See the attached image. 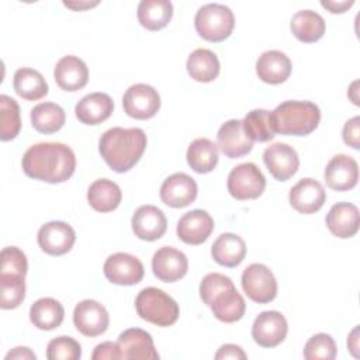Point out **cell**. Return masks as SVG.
<instances>
[{
    "label": "cell",
    "mask_w": 360,
    "mask_h": 360,
    "mask_svg": "<svg viewBox=\"0 0 360 360\" xmlns=\"http://www.w3.org/2000/svg\"><path fill=\"white\" fill-rule=\"evenodd\" d=\"M21 166L28 177L56 184L72 177L76 169V156L66 143L39 142L25 150Z\"/></svg>",
    "instance_id": "cell-1"
},
{
    "label": "cell",
    "mask_w": 360,
    "mask_h": 360,
    "mask_svg": "<svg viewBox=\"0 0 360 360\" xmlns=\"http://www.w3.org/2000/svg\"><path fill=\"white\" fill-rule=\"evenodd\" d=\"M146 134L141 128L114 127L98 141V152L104 162L117 173L132 169L146 149Z\"/></svg>",
    "instance_id": "cell-2"
},
{
    "label": "cell",
    "mask_w": 360,
    "mask_h": 360,
    "mask_svg": "<svg viewBox=\"0 0 360 360\" xmlns=\"http://www.w3.org/2000/svg\"><path fill=\"white\" fill-rule=\"evenodd\" d=\"M200 297L221 322L232 323L245 315V300L238 292L233 281L225 274H207L200 283Z\"/></svg>",
    "instance_id": "cell-3"
},
{
    "label": "cell",
    "mask_w": 360,
    "mask_h": 360,
    "mask_svg": "<svg viewBox=\"0 0 360 360\" xmlns=\"http://www.w3.org/2000/svg\"><path fill=\"white\" fill-rule=\"evenodd\" d=\"M274 134L305 136L314 132L321 121V110L312 101L287 100L270 111Z\"/></svg>",
    "instance_id": "cell-4"
},
{
    "label": "cell",
    "mask_w": 360,
    "mask_h": 360,
    "mask_svg": "<svg viewBox=\"0 0 360 360\" xmlns=\"http://www.w3.org/2000/svg\"><path fill=\"white\" fill-rule=\"evenodd\" d=\"M136 314L146 322L158 326H170L179 319L177 302L156 287H146L141 290L135 298Z\"/></svg>",
    "instance_id": "cell-5"
},
{
    "label": "cell",
    "mask_w": 360,
    "mask_h": 360,
    "mask_svg": "<svg viewBox=\"0 0 360 360\" xmlns=\"http://www.w3.org/2000/svg\"><path fill=\"white\" fill-rule=\"evenodd\" d=\"M194 25L198 35L205 41L221 42L232 34L235 27V17L228 6L219 3H208L197 10Z\"/></svg>",
    "instance_id": "cell-6"
},
{
    "label": "cell",
    "mask_w": 360,
    "mask_h": 360,
    "mask_svg": "<svg viewBox=\"0 0 360 360\" xmlns=\"http://www.w3.org/2000/svg\"><path fill=\"white\" fill-rule=\"evenodd\" d=\"M226 187L229 194L239 201L255 200L263 194L266 177L255 163L246 162L235 166L229 172Z\"/></svg>",
    "instance_id": "cell-7"
},
{
    "label": "cell",
    "mask_w": 360,
    "mask_h": 360,
    "mask_svg": "<svg viewBox=\"0 0 360 360\" xmlns=\"http://www.w3.org/2000/svg\"><path fill=\"white\" fill-rule=\"evenodd\" d=\"M240 283L245 294L257 304H267L277 295L276 277L266 264H249L242 273Z\"/></svg>",
    "instance_id": "cell-8"
},
{
    "label": "cell",
    "mask_w": 360,
    "mask_h": 360,
    "mask_svg": "<svg viewBox=\"0 0 360 360\" xmlns=\"http://www.w3.org/2000/svg\"><path fill=\"white\" fill-rule=\"evenodd\" d=\"M122 107L131 118L149 120L160 108V96L155 87L146 83H136L129 86L124 93Z\"/></svg>",
    "instance_id": "cell-9"
},
{
    "label": "cell",
    "mask_w": 360,
    "mask_h": 360,
    "mask_svg": "<svg viewBox=\"0 0 360 360\" xmlns=\"http://www.w3.org/2000/svg\"><path fill=\"white\" fill-rule=\"evenodd\" d=\"M103 271L105 278L118 285H134L138 284L145 274L142 262L129 253L118 252L107 257Z\"/></svg>",
    "instance_id": "cell-10"
},
{
    "label": "cell",
    "mask_w": 360,
    "mask_h": 360,
    "mask_svg": "<svg viewBox=\"0 0 360 360\" xmlns=\"http://www.w3.org/2000/svg\"><path fill=\"white\" fill-rule=\"evenodd\" d=\"M288 323L278 311L260 312L252 325V338L262 347H276L287 336Z\"/></svg>",
    "instance_id": "cell-11"
},
{
    "label": "cell",
    "mask_w": 360,
    "mask_h": 360,
    "mask_svg": "<svg viewBox=\"0 0 360 360\" xmlns=\"http://www.w3.org/2000/svg\"><path fill=\"white\" fill-rule=\"evenodd\" d=\"M73 323L76 329L89 338L103 335L110 323V316L103 304L96 300L80 301L73 311Z\"/></svg>",
    "instance_id": "cell-12"
},
{
    "label": "cell",
    "mask_w": 360,
    "mask_h": 360,
    "mask_svg": "<svg viewBox=\"0 0 360 360\" xmlns=\"http://www.w3.org/2000/svg\"><path fill=\"white\" fill-rule=\"evenodd\" d=\"M37 239L42 252L51 256H62L73 248L76 232L63 221H51L39 228Z\"/></svg>",
    "instance_id": "cell-13"
},
{
    "label": "cell",
    "mask_w": 360,
    "mask_h": 360,
    "mask_svg": "<svg viewBox=\"0 0 360 360\" xmlns=\"http://www.w3.org/2000/svg\"><path fill=\"white\" fill-rule=\"evenodd\" d=\"M263 162L270 174L278 181H287L292 177L300 166L297 150L287 143H273L263 152Z\"/></svg>",
    "instance_id": "cell-14"
},
{
    "label": "cell",
    "mask_w": 360,
    "mask_h": 360,
    "mask_svg": "<svg viewBox=\"0 0 360 360\" xmlns=\"http://www.w3.org/2000/svg\"><path fill=\"white\" fill-rule=\"evenodd\" d=\"M121 359L124 360H156L159 353L155 349L149 332L141 328H129L120 333L117 340Z\"/></svg>",
    "instance_id": "cell-15"
},
{
    "label": "cell",
    "mask_w": 360,
    "mask_h": 360,
    "mask_svg": "<svg viewBox=\"0 0 360 360\" xmlns=\"http://www.w3.org/2000/svg\"><path fill=\"white\" fill-rule=\"evenodd\" d=\"M198 194L195 180L187 173H174L160 186V200L172 208H183L194 202Z\"/></svg>",
    "instance_id": "cell-16"
},
{
    "label": "cell",
    "mask_w": 360,
    "mask_h": 360,
    "mask_svg": "<svg viewBox=\"0 0 360 360\" xmlns=\"http://www.w3.org/2000/svg\"><path fill=\"white\" fill-rule=\"evenodd\" d=\"M153 274L163 283H174L183 278L188 270L187 256L172 246H162L152 257Z\"/></svg>",
    "instance_id": "cell-17"
},
{
    "label": "cell",
    "mask_w": 360,
    "mask_h": 360,
    "mask_svg": "<svg viewBox=\"0 0 360 360\" xmlns=\"http://www.w3.org/2000/svg\"><path fill=\"white\" fill-rule=\"evenodd\" d=\"M288 200L291 207L300 214H314L323 207L326 193L318 180L305 177L291 187Z\"/></svg>",
    "instance_id": "cell-18"
},
{
    "label": "cell",
    "mask_w": 360,
    "mask_h": 360,
    "mask_svg": "<svg viewBox=\"0 0 360 360\" xmlns=\"http://www.w3.org/2000/svg\"><path fill=\"white\" fill-rule=\"evenodd\" d=\"M323 177L329 188L335 191H347L357 184L359 165L349 155H335L328 162Z\"/></svg>",
    "instance_id": "cell-19"
},
{
    "label": "cell",
    "mask_w": 360,
    "mask_h": 360,
    "mask_svg": "<svg viewBox=\"0 0 360 360\" xmlns=\"http://www.w3.org/2000/svg\"><path fill=\"white\" fill-rule=\"evenodd\" d=\"M132 231L135 236L142 240L153 242L160 239L167 229V219L160 208L156 205H141L131 219Z\"/></svg>",
    "instance_id": "cell-20"
},
{
    "label": "cell",
    "mask_w": 360,
    "mask_h": 360,
    "mask_svg": "<svg viewBox=\"0 0 360 360\" xmlns=\"http://www.w3.org/2000/svg\"><path fill=\"white\" fill-rule=\"evenodd\" d=\"M214 231V219L204 210L186 212L177 222V236L187 245H201Z\"/></svg>",
    "instance_id": "cell-21"
},
{
    "label": "cell",
    "mask_w": 360,
    "mask_h": 360,
    "mask_svg": "<svg viewBox=\"0 0 360 360\" xmlns=\"http://www.w3.org/2000/svg\"><path fill=\"white\" fill-rule=\"evenodd\" d=\"M217 142L221 152L229 159L242 158L253 148V141L245 134L240 120L224 122L218 129Z\"/></svg>",
    "instance_id": "cell-22"
},
{
    "label": "cell",
    "mask_w": 360,
    "mask_h": 360,
    "mask_svg": "<svg viewBox=\"0 0 360 360\" xmlns=\"http://www.w3.org/2000/svg\"><path fill=\"white\" fill-rule=\"evenodd\" d=\"M53 77L62 90L77 91L87 84L89 69L80 58L75 55H66L56 62Z\"/></svg>",
    "instance_id": "cell-23"
},
{
    "label": "cell",
    "mask_w": 360,
    "mask_h": 360,
    "mask_svg": "<svg viewBox=\"0 0 360 360\" xmlns=\"http://www.w3.org/2000/svg\"><path fill=\"white\" fill-rule=\"evenodd\" d=\"M114 110V101L107 93L96 91L82 97L76 107V118L86 125H97L110 118Z\"/></svg>",
    "instance_id": "cell-24"
},
{
    "label": "cell",
    "mask_w": 360,
    "mask_h": 360,
    "mask_svg": "<svg viewBox=\"0 0 360 360\" xmlns=\"http://www.w3.org/2000/svg\"><path fill=\"white\" fill-rule=\"evenodd\" d=\"M290 58L277 49L263 52L256 60V73L259 79L269 84L284 83L291 75Z\"/></svg>",
    "instance_id": "cell-25"
},
{
    "label": "cell",
    "mask_w": 360,
    "mask_h": 360,
    "mask_svg": "<svg viewBox=\"0 0 360 360\" xmlns=\"http://www.w3.org/2000/svg\"><path fill=\"white\" fill-rule=\"evenodd\" d=\"M326 226L332 235L347 239L359 231V208L352 202H336L326 214Z\"/></svg>",
    "instance_id": "cell-26"
},
{
    "label": "cell",
    "mask_w": 360,
    "mask_h": 360,
    "mask_svg": "<svg viewBox=\"0 0 360 360\" xmlns=\"http://www.w3.org/2000/svg\"><path fill=\"white\" fill-rule=\"evenodd\" d=\"M211 255L218 264L225 267H236L246 256V243L239 235L225 232L214 240Z\"/></svg>",
    "instance_id": "cell-27"
},
{
    "label": "cell",
    "mask_w": 360,
    "mask_h": 360,
    "mask_svg": "<svg viewBox=\"0 0 360 360\" xmlns=\"http://www.w3.org/2000/svg\"><path fill=\"white\" fill-rule=\"evenodd\" d=\"M292 35L305 44H312L319 41L325 34V20L321 14L312 10L297 11L290 22Z\"/></svg>",
    "instance_id": "cell-28"
},
{
    "label": "cell",
    "mask_w": 360,
    "mask_h": 360,
    "mask_svg": "<svg viewBox=\"0 0 360 360\" xmlns=\"http://www.w3.org/2000/svg\"><path fill=\"white\" fill-rule=\"evenodd\" d=\"M122 200L121 188L108 179L94 180L87 190V201L90 207L98 212L114 211Z\"/></svg>",
    "instance_id": "cell-29"
},
{
    "label": "cell",
    "mask_w": 360,
    "mask_h": 360,
    "mask_svg": "<svg viewBox=\"0 0 360 360\" xmlns=\"http://www.w3.org/2000/svg\"><path fill=\"white\" fill-rule=\"evenodd\" d=\"M63 305L51 297L37 300L30 308V321L41 330H52L63 322Z\"/></svg>",
    "instance_id": "cell-30"
},
{
    "label": "cell",
    "mask_w": 360,
    "mask_h": 360,
    "mask_svg": "<svg viewBox=\"0 0 360 360\" xmlns=\"http://www.w3.org/2000/svg\"><path fill=\"white\" fill-rule=\"evenodd\" d=\"M138 21L149 31L165 28L173 17V4L169 0H142L138 4Z\"/></svg>",
    "instance_id": "cell-31"
},
{
    "label": "cell",
    "mask_w": 360,
    "mask_h": 360,
    "mask_svg": "<svg viewBox=\"0 0 360 360\" xmlns=\"http://www.w3.org/2000/svg\"><path fill=\"white\" fill-rule=\"evenodd\" d=\"M186 159L195 173H210L218 165V146L208 138H197L188 145Z\"/></svg>",
    "instance_id": "cell-32"
},
{
    "label": "cell",
    "mask_w": 360,
    "mask_h": 360,
    "mask_svg": "<svg viewBox=\"0 0 360 360\" xmlns=\"http://www.w3.org/2000/svg\"><path fill=\"white\" fill-rule=\"evenodd\" d=\"M186 68L191 79L195 82L210 83L218 77L221 66L218 56L212 51L198 48L188 55Z\"/></svg>",
    "instance_id": "cell-33"
},
{
    "label": "cell",
    "mask_w": 360,
    "mask_h": 360,
    "mask_svg": "<svg viewBox=\"0 0 360 360\" xmlns=\"http://www.w3.org/2000/svg\"><path fill=\"white\" fill-rule=\"evenodd\" d=\"M13 87L15 93L28 101H37L48 94V83L44 76L31 68H20L14 73Z\"/></svg>",
    "instance_id": "cell-34"
},
{
    "label": "cell",
    "mask_w": 360,
    "mask_h": 360,
    "mask_svg": "<svg viewBox=\"0 0 360 360\" xmlns=\"http://www.w3.org/2000/svg\"><path fill=\"white\" fill-rule=\"evenodd\" d=\"M66 121L63 108L56 103H39L31 110V124L41 134L58 132Z\"/></svg>",
    "instance_id": "cell-35"
},
{
    "label": "cell",
    "mask_w": 360,
    "mask_h": 360,
    "mask_svg": "<svg viewBox=\"0 0 360 360\" xmlns=\"http://www.w3.org/2000/svg\"><path fill=\"white\" fill-rule=\"evenodd\" d=\"M245 134L255 142H269L274 138V131L271 128L270 111L264 108H256L246 114L242 120Z\"/></svg>",
    "instance_id": "cell-36"
},
{
    "label": "cell",
    "mask_w": 360,
    "mask_h": 360,
    "mask_svg": "<svg viewBox=\"0 0 360 360\" xmlns=\"http://www.w3.org/2000/svg\"><path fill=\"white\" fill-rule=\"evenodd\" d=\"M21 129L20 107L10 96H0V139L11 141Z\"/></svg>",
    "instance_id": "cell-37"
},
{
    "label": "cell",
    "mask_w": 360,
    "mask_h": 360,
    "mask_svg": "<svg viewBox=\"0 0 360 360\" xmlns=\"http://www.w3.org/2000/svg\"><path fill=\"white\" fill-rule=\"evenodd\" d=\"M1 300L0 307L3 309L17 308L25 298V277L14 274H0Z\"/></svg>",
    "instance_id": "cell-38"
},
{
    "label": "cell",
    "mask_w": 360,
    "mask_h": 360,
    "mask_svg": "<svg viewBox=\"0 0 360 360\" xmlns=\"http://www.w3.org/2000/svg\"><path fill=\"white\" fill-rule=\"evenodd\" d=\"M336 352V343L328 333H316L311 336L304 346V357L307 360H333Z\"/></svg>",
    "instance_id": "cell-39"
},
{
    "label": "cell",
    "mask_w": 360,
    "mask_h": 360,
    "mask_svg": "<svg viewBox=\"0 0 360 360\" xmlns=\"http://www.w3.org/2000/svg\"><path fill=\"white\" fill-rule=\"evenodd\" d=\"M46 357L49 360H79L82 357L80 343L70 336H58L48 343Z\"/></svg>",
    "instance_id": "cell-40"
},
{
    "label": "cell",
    "mask_w": 360,
    "mask_h": 360,
    "mask_svg": "<svg viewBox=\"0 0 360 360\" xmlns=\"http://www.w3.org/2000/svg\"><path fill=\"white\" fill-rule=\"evenodd\" d=\"M1 271L0 274H14V276H24L28 270L27 256L25 253L18 249L17 246H7L1 250Z\"/></svg>",
    "instance_id": "cell-41"
},
{
    "label": "cell",
    "mask_w": 360,
    "mask_h": 360,
    "mask_svg": "<svg viewBox=\"0 0 360 360\" xmlns=\"http://www.w3.org/2000/svg\"><path fill=\"white\" fill-rule=\"evenodd\" d=\"M342 136L346 145L352 146L353 149L360 148V118L359 115L347 120L342 129Z\"/></svg>",
    "instance_id": "cell-42"
},
{
    "label": "cell",
    "mask_w": 360,
    "mask_h": 360,
    "mask_svg": "<svg viewBox=\"0 0 360 360\" xmlns=\"http://www.w3.org/2000/svg\"><path fill=\"white\" fill-rule=\"evenodd\" d=\"M93 360H118L121 359V353L118 345L114 342H103L94 347L91 354Z\"/></svg>",
    "instance_id": "cell-43"
},
{
    "label": "cell",
    "mask_w": 360,
    "mask_h": 360,
    "mask_svg": "<svg viewBox=\"0 0 360 360\" xmlns=\"http://www.w3.org/2000/svg\"><path fill=\"white\" fill-rule=\"evenodd\" d=\"M217 360H225V359H240V360H245L248 356L246 353L243 352V349L240 346H236V345H232V343H226V345H222L218 352L215 353L214 356Z\"/></svg>",
    "instance_id": "cell-44"
},
{
    "label": "cell",
    "mask_w": 360,
    "mask_h": 360,
    "mask_svg": "<svg viewBox=\"0 0 360 360\" xmlns=\"http://www.w3.org/2000/svg\"><path fill=\"white\" fill-rule=\"evenodd\" d=\"M321 4H322V7H325V8H328L330 13H333V14H340V13H345L347 8H350L353 4H354V0H343V1H325V0H322L321 1Z\"/></svg>",
    "instance_id": "cell-45"
},
{
    "label": "cell",
    "mask_w": 360,
    "mask_h": 360,
    "mask_svg": "<svg viewBox=\"0 0 360 360\" xmlns=\"http://www.w3.org/2000/svg\"><path fill=\"white\" fill-rule=\"evenodd\" d=\"M35 353L31 352L30 347H14L11 352L6 354V359H34L35 360Z\"/></svg>",
    "instance_id": "cell-46"
},
{
    "label": "cell",
    "mask_w": 360,
    "mask_h": 360,
    "mask_svg": "<svg viewBox=\"0 0 360 360\" xmlns=\"http://www.w3.org/2000/svg\"><path fill=\"white\" fill-rule=\"evenodd\" d=\"M357 335H359V328L356 326V328L352 330V333L349 335V338H347V349L350 350V353H352L354 357L359 356V354H357V349H359V338H357Z\"/></svg>",
    "instance_id": "cell-47"
},
{
    "label": "cell",
    "mask_w": 360,
    "mask_h": 360,
    "mask_svg": "<svg viewBox=\"0 0 360 360\" xmlns=\"http://www.w3.org/2000/svg\"><path fill=\"white\" fill-rule=\"evenodd\" d=\"M63 4L75 11H82L86 8H91L98 4V1H63Z\"/></svg>",
    "instance_id": "cell-48"
}]
</instances>
